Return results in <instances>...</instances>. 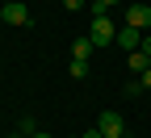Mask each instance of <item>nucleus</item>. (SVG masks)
<instances>
[{
	"label": "nucleus",
	"instance_id": "f257e3e1",
	"mask_svg": "<svg viewBox=\"0 0 151 138\" xmlns=\"http://www.w3.org/2000/svg\"><path fill=\"white\" fill-rule=\"evenodd\" d=\"M88 38H92V46H109L113 38H118V25H113L109 17H92V29H88Z\"/></svg>",
	"mask_w": 151,
	"mask_h": 138
},
{
	"label": "nucleus",
	"instance_id": "f03ea898",
	"mask_svg": "<svg viewBox=\"0 0 151 138\" xmlns=\"http://www.w3.org/2000/svg\"><path fill=\"white\" fill-rule=\"evenodd\" d=\"M97 130H101L105 138H126V122H122V113H113V109L97 117Z\"/></svg>",
	"mask_w": 151,
	"mask_h": 138
},
{
	"label": "nucleus",
	"instance_id": "7ed1b4c3",
	"mask_svg": "<svg viewBox=\"0 0 151 138\" xmlns=\"http://www.w3.org/2000/svg\"><path fill=\"white\" fill-rule=\"evenodd\" d=\"M126 54H134L139 46H143V29H134V25H118V38H113Z\"/></svg>",
	"mask_w": 151,
	"mask_h": 138
},
{
	"label": "nucleus",
	"instance_id": "20e7f679",
	"mask_svg": "<svg viewBox=\"0 0 151 138\" xmlns=\"http://www.w3.org/2000/svg\"><path fill=\"white\" fill-rule=\"evenodd\" d=\"M126 25L147 29V25H151V4H126Z\"/></svg>",
	"mask_w": 151,
	"mask_h": 138
},
{
	"label": "nucleus",
	"instance_id": "39448f33",
	"mask_svg": "<svg viewBox=\"0 0 151 138\" xmlns=\"http://www.w3.org/2000/svg\"><path fill=\"white\" fill-rule=\"evenodd\" d=\"M0 17H4L9 25H29V9L21 4V0H13V4H4V9H0Z\"/></svg>",
	"mask_w": 151,
	"mask_h": 138
},
{
	"label": "nucleus",
	"instance_id": "423d86ee",
	"mask_svg": "<svg viewBox=\"0 0 151 138\" xmlns=\"http://www.w3.org/2000/svg\"><path fill=\"white\" fill-rule=\"evenodd\" d=\"M126 67H130V71H139V75H143V71L151 67V59H147L143 50H134V54H126Z\"/></svg>",
	"mask_w": 151,
	"mask_h": 138
},
{
	"label": "nucleus",
	"instance_id": "0eeeda50",
	"mask_svg": "<svg viewBox=\"0 0 151 138\" xmlns=\"http://www.w3.org/2000/svg\"><path fill=\"white\" fill-rule=\"evenodd\" d=\"M92 54V38H76L71 42V59H88Z\"/></svg>",
	"mask_w": 151,
	"mask_h": 138
},
{
	"label": "nucleus",
	"instance_id": "6e6552de",
	"mask_svg": "<svg viewBox=\"0 0 151 138\" xmlns=\"http://www.w3.org/2000/svg\"><path fill=\"white\" fill-rule=\"evenodd\" d=\"M71 75H76V80H84V75H88V59H71V67H67Z\"/></svg>",
	"mask_w": 151,
	"mask_h": 138
},
{
	"label": "nucleus",
	"instance_id": "1a4fd4ad",
	"mask_svg": "<svg viewBox=\"0 0 151 138\" xmlns=\"http://www.w3.org/2000/svg\"><path fill=\"white\" fill-rule=\"evenodd\" d=\"M17 130H21L25 138H34V134H38V126H34V117H21V126H17Z\"/></svg>",
	"mask_w": 151,
	"mask_h": 138
},
{
	"label": "nucleus",
	"instance_id": "9d476101",
	"mask_svg": "<svg viewBox=\"0 0 151 138\" xmlns=\"http://www.w3.org/2000/svg\"><path fill=\"white\" fill-rule=\"evenodd\" d=\"M88 0H63V9H84Z\"/></svg>",
	"mask_w": 151,
	"mask_h": 138
},
{
	"label": "nucleus",
	"instance_id": "9b49d317",
	"mask_svg": "<svg viewBox=\"0 0 151 138\" xmlns=\"http://www.w3.org/2000/svg\"><path fill=\"white\" fill-rule=\"evenodd\" d=\"M139 80H143V88H151V67H147V71L139 75Z\"/></svg>",
	"mask_w": 151,
	"mask_h": 138
},
{
	"label": "nucleus",
	"instance_id": "f8f14e48",
	"mask_svg": "<svg viewBox=\"0 0 151 138\" xmlns=\"http://www.w3.org/2000/svg\"><path fill=\"white\" fill-rule=\"evenodd\" d=\"M139 50H143V54L151 59V38H143V46H139Z\"/></svg>",
	"mask_w": 151,
	"mask_h": 138
},
{
	"label": "nucleus",
	"instance_id": "ddd939ff",
	"mask_svg": "<svg viewBox=\"0 0 151 138\" xmlns=\"http://www.w3.org/2000/svg\"><path fill=\"white\" fill-rule=\"evenodd\" d=\"M80 138H105V134H101V130H88V134H80Z\"/></svg>",
	"mask_w": 151,
	"mask_h": 138
},
{
	"label": "nucleus",
	"instance_id": "4468645a",
	"mask_svg": "<svg viewBox=\"0 0 151 138\" xmlns=\"http://www.w3.org/2000/svg\"><path fill=\"white\" fill-rule=\"evenodd\" d=\"M101 4H105V9H113V4H122V0H101Z\"/></svg>",
	"mask_w": 151,
	"mask_h": 138
},
{
	"label": "nucleus",
	"instance_id": "2eb2a0df",
	"mask_svg": "<svg viewBox=\"0 0 151 138\" xmlns=\"http://www.w3.org/2000/svg\"><path fill=\"white\" fill-rule=\"evenodd\" d=\"M34 138H55V134H42V130H38V134H34Z\"/></svg>",
	"mask_w": 151,
	"mask_h": 138
},
{
	"label": "nucleus",
	"instance_id": "dca6fc26",
	"mask_svg": "<svg viewBox=\"0 0 151 138\" xmlns=\"http://www.w3.org/2000/svg\"><path fill=\"white\" fill-rule=\"evenodd\" d=\"M9 138H25V134H21V130H17V134H9Z\"/></svg>",
	"mask_w": 151,
	"mask_h": 138
},
{
	"label": "nucleus",
	"instance_id": "f3484780",
	"mask_svg": "<svg viewBox=\"0 0 151 138\" xmlns=\"http://www.w3.org/2000/svg\"><path fill=\"white\" fill-rule=\"evenodd\" d=\"M4 4H13V0H4Z\"/></svg>",
	"mask_w": 151,
	"mask_h": 138
}]
</instances>
